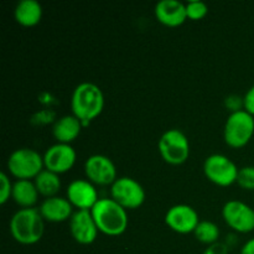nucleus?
<instances>
[{
  "mask_svg": "<svg viewBox=\"0 0 254 254\" xmlns=\"http://www.w3.org/2000/svg\"><path fill=\"white\" fill-rule=\"evenodd\" d=\"M104 107V94L97 84L82 82L73 89L71 98L72 114L87 126L99 116Z\"/></svg>",
  "mask_w": 254,
  "mask_h": 254,
  "instance_id": "nucleus-1",
  "label": "nucleus"
},
{
  "mask_svg": "<svg viewBox=\"0 0 254 254\" xmlns=\"http://www.w3.org/2000/svg\"><path fill=\"white\" fill-rule=\"evenodd\" d=\"M99 232L107 236H121L128 228L127 210L113 198H99L91 210Z\"/></svg>",
  "mask_w": 254,
  "mask_h": 254,
  "instance_id": "nucleus-2",
  "label": "nucleus"
},
{
  "mask_svg": "<svg viewBox=\"0 0 254 254\" xmlns=\"http://www.w3.org/2000/svg\"><path fill=\"white\" fill-rule=\"evenodd\" d=\"M10 233L21 245H35L45 232V220L39 208H20L10 220Z\"/></svg>",
  "mask_w": 254,
  "mask_h": 254,
  "instance_id": "nucleus-3",
  "label": "nucleus"
},
{
  "mask_svg": "<svg viewBox=\"0 0 254 254\" xmlns=\"http://www.w3.org/2000/svg\"><path fill=\"white\" fill-rule=\"evenodd\" d=\"M45 168L44 155L35 149L20 148L12 151L7 159V169L17 180L35 179Z\"/></svg>",
  "mask_w": 254,
  "mask_h": 254,
  "instance_id": "nucleus-4",
  "label": "nucleus"
},
{
  "mask_svg": "<svg viewBox=\"0 0 254 254\" xmlns=\"http://www.w3.org/2000/svg\"><path fill=\"white\" fill-rule=\"evenodd\" d=\"M254 134V117L246 109L232 112L228 116L223 128V138L231 148L247 145Z\"/></svg>",
  "mask_w": 254,
  "mask_h": 254,
  "instance_id": "nucleus-5",
  "label": "nucleus"
},
{
  "mask_svg": "<svg viewBox=\"0 0 254 254\" xmlns=\"http://www.w3.org/2000/svg\"><path fill=\"white\" fill-rule=\"evenodd\" d=\"M159 153L164 161L171 165H181L190 155V143L180 129H168L161 134L158 143Z\"/></svg>",
  "mask_w": 254,
  "mask_h": 254,
  "instance_id": "nucleus-6",
  "label": "nucleus"
},
{
  "mask_svg": "<svg viewBox=\"0 0 254 254\" xmlns=\"http://www.w3.org/2000/svg\"><path fill=\"white\" fill-rule=\"evenodd\" d=\"M111 198L126 210H135L145 201V190L135 179L122 176L111 185Z\"/></svg>",
  "mask_w": 254,
  "mask_h": 254,
  "instance_id": "nucleus-7",
  "label": "nucleus"
},
{
  "mask_svg": "<svg viewBox=\"0 0 254 254\" xmlns=\"http://www.w3.org/2000/svg\"><path fill=\"white\" fill-rule=\"evenodd\" d=\"M238 171L237 165L223 154H212L203 161L206 178L218 186H230L237 183Z\"/></svg>",
  "mask_w": 254,
  "mask_h": 254,
  "instance_id": "nucleus-8",
  "label": "nucleus"
},
{
  "mask_svg": "<svg viewBox=\"0 0 254 254\" xmlns=\"http://www.w3.org/2000/svg\"><path fill=\"white\" fill-rule=\"evenodd\" d=\"M222 217L237 232L248 233L254 230V208L242 201H227L222 207Z\"/></svg>",
  "mask_w": 254,
  "mask_h": 254,
  "instance_id": "nucleus-9",
  "label": "nucleus"
},
{
  "mask_svg": "<svg viewBox=\"0 0 254 254\" xmlns=\"http://www.w3.org/2000/svg\"><path fill=\"white\" fill-rule=\"evenodd\" d=\"M87 180L97 185H112L117 180V168L113 160L103 154H93L84 161Z\"/></svg>",
  "mask_w": 254,
  "mask_h": 254,
  "instance_id": "nucleus-10",
  "label": "nucleus"
},
{
  "mask_svg": "<svg viewBox=\"0 0 254 254\" xmlns=\"http://www.w3.org/2000/svg\"><path fill=\"white\" fill-rule=\"evenodd\" d=\"M77 154L71 144L56 143L49 146L44 154L45 169L56 174L67 173L73 168Z\"/></svg>",
  "mask_w": 254,
  "mask_h": 254,
  "instance_id": "nucleus-11",
  "label": "nucleus"
},
{
  "mask_svg": "<svg viewBox=\"0 0 254 254\" xmlns=\"http://www.w3.org/2000/svg\"><path fill=\"white\" fill-rule=\"evenodd\" d=\"M165 223L175 232L186 235V233H193L200 223V217L197 211L192 206L179 203L169 208L165 215Z\"/></svg>",
  "mask_w": 254,
  "mask_h": 254,
  "instance_id": "nucleus-12",
  "label": "nucleus"
},
{
  "mask_svg": "<svg viewBox=\"0 0 254 254\" xmlns=\"http://www.w3.org/2000/svg\"><path fill=\"white\" fill-rule=\"evenodd\" d=\"M69 232L79 245H92L96 241L99 231L91 211H74L69 220Z\"/></svg>",
  "mask_w": 254,
  "mask_h": 254,
  "instance_id": "nucleus-13",
  "label": "nucleus"
},
{
  "mask_svg": "<svg viewBox=\"0 0 254 254\" xmlns=\"http://www.w3.org/2000/svg\"><path fill=\"white\" fill-rule=\"evenodd\" d=\"M67 200L77 210L91 211L98 202V192L93 183L86 179H77L67 186Z\"/></svg>",
  "mask_w": 254,
  "mask_h": 254,
  "instance_id": "nucleus-14",
  "label": "nucleus"
},
{
  "mask_svg": "<svg viewBox=\"0 0 254 254\" xmlns=\"http://www.w3.org/2000/svg\"><path fill=\"white\" fill-rule=\"evenodd\" d=\"M39 211L47 222H64L71 220L73 215V206L67 200V197L54 196L45 198L40 205Z\"/></svg>",
  "mask_w": 254,
  "mask_h": 254,
  "instance_id": "nucleus-15",
  "label": "nucleus"
},
{
  "mask_svg": "<svg viewBox=\"0 0 254 254\" xmlns=\"http://www.w3.org/2000/svg\"><path fill=\"white\" fill-rule=\"evenodd\" d=\"M154 12L159 22L170 27L179 26L188 19L186 4L179 0H160L156 2Z\"/></svg>",
  "mask_w": 254,
  "mask_h": 254,
  "instance_id": "nucleus-16",
  "label": "nucleus"
},
{
  "mask_svg": "<svg viewBox=\"0 0 254 254\" xmlns=\"http://www.w3.org/2000/svg\"><path fill=\"white\" fill-rule=\"evenodd\" d=\"M82 122L73 114H67L57 119L52 126V135L57 143L71 144L81 134Z\"/></svg>",
  "mask_w": 254,
  "mask_h": 254,
  "instance_id": "nucleus-17",
  "label": "nucleus"
},
{
  "mask_svg": "<svg viewBox=\"0 0 254 254\" xmlns=\"http://www.w3.org/2000/svg\"><path fill=\"white\" fill-rule=\"evenodd\" d=\"M39 195L36 185L31 180H16L12 185L11 198L21 208L35 207Z\"/></svg>",
  "mask_w": 254,
  "mask_h": 254,
  "instance_id": "nucleus-18",
  "label": "nucleus"
},
{
  "mask_svg": "<svg viewBox=\"0 0 254 254\" xmlns=\"http://www.w3.org/2000/svg\"><path fill=\"white\" fill-rule=\"evenodd\" d=\"M14 16L24 26H34L42 17V5L37 0H20L14 10Z\"/></svg>",
  "mask_w": 254,
  "mask_h": 254,
  "instance_id": "nucleus-19",
  "label": "nucleus"
},
{
  "mask_svg": "<svg viewBox=\"0 0 254 254\" xmlns=\"http://www.w3.org/2000/svg\"><path fill=\"white\" fill-rule=\"evenodd\" d=\"M34 183L40 195L45 196L46 198L57 196V192L61 189V180H60L59 174L47 170V169H44L34 179Z\"/></svg>",
  "mask_w": 254,
  "mask_h": 254,
  "instance_id": "nucleus-20",
  "label": "nucleus"
},
{
  "mask_svg": "<svg viewBox=\"0 0 254 254\" xmlns=\"http://www.w3.org/2000/svg\"><path fill=\"white\" fill-rule=\"evenodd\" d=\"M196 240L205 245H215L220 238V228L211 221H200L196 230L193 231Z\"/></svg>",
  "mask_w": 254,
  "mask_h": 254,
  "instance_id": "nucleus-21",
  "label": "nucleus"
},
{
  "mask_svg": "<svg viewBox=\"0 0 254 254\" xmlns=\"http://www.w3.org/2000/svg\"><path fill=\"white\" fill-rule=\"evenodd\" d=\"M208 12V6L205 1L201 0H191L186 2V14L188 19L200 20L205 17Z\"/></svg>",
  "mask_w": 254,
  "mask_h": 254,
  "instance_id": "nucleus-22",
  "label": "nucleus"
},
{
  "mask_svg": "<svg viewBox=\"0 0 254 254\" xmlns=\"http://www.w3.org/2000/svg\"><path fill=\"white\" fill-rule=\"evenodd\" d=\"M237 184L245 190H254V166L248 165L240 169Z\"/></svg>",
  "mask_w": 254,
  "mask_h": 254,
  "instance_id": "nucleus-23",
  "label": "nucleus"
},
{
  "mask_svg": "<svg viewBox=\"0 0 254 254\" xmlns=\"http://www.w3.org/2000/svg\"><path fill=\"white\" fill-rule=\"evenodd\" d=\"M12 185L6 173H0V203L4 205L12 195Z\"/></svg>",
  "mask_w": 254,
  "mask_h": 254,
  "instance_id": "nucleus-24",
  "label": "nucleus"
},
{
  "mask_svg": "<svg viewBox=\"0 0 254 254\" xmlns=\"http://www.w3.org/2000/svg\"><path fill=\"white\" fill-rule=\"evenodd\" d=\"M243 109H246L254 117V84L246 92L243 97Z\"/></svg>",
  "mask_w": 254,
  "mask_h": 254,
  "instance_id": "nucleus-25",
  "label": "nucleus"
},
{
  "mask_svg": "<svg viewBox=\"0 0 254 254\" xmlns=\"http://www.w3.org/2000/svg\"><path fill=\"white\" fill-rule=\"evenodd\" d=\"M240 254H254V238H251L243 245Z\"/></svg>",
  "mask_w": 254,
  "mask_h": 254,
  "instance_id": "nucleus-26",
  "label": "nucleus"
}]
</instances>
